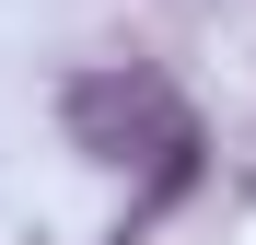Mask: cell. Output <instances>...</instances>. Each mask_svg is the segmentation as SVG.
Segmentation results:
<instances>
[{
	"mask_svg": "<svg viewBox=\"0 0 256 245\" xmlns=\"http://www.w3.org/2000/svg\"><path fill=\"white\" fill-rule=\"evenodd\" d=\"M58 129H70V152H94V163H140V175H152V210L198 187V117H186L175 82L140 70V59L82 70L58 94Z\"/></svg>",
	"mask_w": 256,
	"mask_h": 245,
	"instance_id": "cell-1",
	"label": "cell"
},
{
	"mask_svg": "<svg viewBox=\"0 0 256 245\" xmlns=\"http://www.w3.org/2000/svg\"><path fill=\"white\" fill-rule=\"evenodd\" d=\"M128 233H140V222H128ZM128 233H105V245H128Z\"/></svg>",
	"mask_w": 256,
	"mask_h": 245,
	"instance_id": "cell-2",
	"label": "cell"
}]
</instances>
